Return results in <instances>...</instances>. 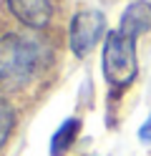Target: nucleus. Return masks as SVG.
<instances>
[{
	"instance_id": "nucleus-1",
	"label": "nucleus",
	"mask_w": 151,
	"mask_h": 156,
	"mask_svg": "<svg viewBox=\"0 0 151 156\" xmlns=\"http://www.w3.org/2000/svg\"><path fill=\"white\" fill-rule=\"evenodd\" d=\"M40 43L28 35L10 33L0 38V91H18L33 81L40 68Z\"/></svg>"
},
{
	"instance_id": "nucleus-2",
	"label": "nucleus",
	"mask_w": 151,
	"mask_h": 156,
	"mask_svg": "<svg viewBox=\"0 0 151 156\" xmlns=\"http://www.w3.org/2000/svg\"><path fill=\"white\" fill-rule=\"evenodd\" d=\"M101 66H103V78L113 91H124L136 81L138 73V58H136V35L126 30H111L103 43V55H101Z\"/></svg>"
},
{
	"instance_id": "nucleus-3",
	"label": "nucleus",
	"mask_w": 151,
	"mask_h": 156,
	"mask_svg": "<svg viewBox=\"0 0 151 156\" xmlns=\"http://www.w3.org/2000/svg\"><path fill=\"white\" fill-rule=\"evenodd\" d=\"M106 33V15L96 10V8H86L78 10L70 20V51L78 58H86L93 48L98 45V41Z\"/></svg>"
},
{
	"instance_id": "nucleus-4",
	"label": "nucleus",
	"mask_w": 151,
	"mask_h": 156,
	"mask_svg": "<svg viewBox=\"0 0 151 156\" xmlns=\"http://www.w3.org/2000/svg\"><path fill=\"white\" fill-rule=\"evenodd\" d=\"M8 8L20 23L33 30L45 28L53 18V0H8Z\"/></svg>"
},
{
	"instance_id": "nucleus-5",
	"label": "nucleus",
	"mask_w": 151,
	"mask_h": 156,
	"mask_svg": "<svg viewBox=\"0 0 151 156\" xmlns=\"http://www.w3.org/2000/svg\"><path fill=\"white\" fill-rule=\"evenodd\" d=\"M121 30H126L131 35H144L146 30H151V3L146 0H136V3H131L124 15H121V23H118Z\"/></svg>"
},
{
	"instance_id": "nucleus-6",
	"label": "nucleus",
	"mask_w": 151,
	"mask_h": 156,
	"mask_svg": "<svg viewBox=\"0 0 151 156\" xmlns=\"http://www.w3.org/2000/svg\"><path fill=\"white\" fill-rule=\"evenodd\" d=\"M78 131H81V121H76V119H68L60 123L58 131L53 133V141H50V156H63L73 146Z\"/></svg>"
},
{
	"instance_id": "nucleus-7",
	"label": "nucleus",
	"mask_w": 151,
	"mask_h": 156,
	"mask_svg": "<svg viewBox=\"0 0 151 156\" xmlns=\"http://www.w3.org/2000/svg\"><path fill=\"white\" fill-rule=\"evenodd\" d=\"M13 126H15V111H13L10 103H5L3 98H0V149H3L5 141L10 139Z\"/></svg>"
},
{
	"instance_id": "nucleus-8",
	"label": "nucleus",
	"mask_w": 151,
	"mask_h": 156,
	"mask_svg": "<svg viewBox=\"0 0 151 156\" xmlns=\"http://www.w3.org/2000/svg\"><path fill=\"white\" fill-rule=\"evenodd\" d=\"M138 139L144 141V144H151V116L144 121V126L138 129Z\"/></svg>"
}]
</instances>
